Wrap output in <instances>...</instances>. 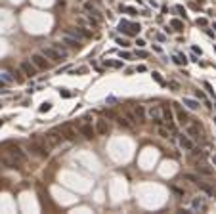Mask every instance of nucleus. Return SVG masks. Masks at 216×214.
Here are the masks:
<instances>
[{
  "mask_svg": "<svg viewBox=\"0 0 216 214\" xmlns=\"http://www.w3.org/2000/svg\"><path fill=\"white\" fill-rule=\"evenodd\" d=\"M197 2H199V4H203V2H205V0H197Z\"/></svg>",
  "mask_w": 216,
  "mask_h": 214,
  "instance_id": "obj_47",
  "label": "nucleus"
},
{
  "mask_svg": "<svg viewBox=\"0 0 216 214\" xmlns=\"http://www.w3.org/2000/svg\"><path fill=\"white\" fill-rule=\"evenodd\" d=\"M105 65H107V67H115V69H119V67H122V61H109V59H105Z\"/></svg>",
  "mask_w": 216,
  "mask_h": 214,
  "instance_id": "obj_29",
  "label": "nucleus"
},
{
  "mask_svg": "<svg viewBox=\"0 0 216 214\" xmlns=\"http://www.w3.org/2000/svg\"><path fill=\"white\" fill-rule=\"evenodd\" d=\"M117 44L121 46V48H128V46H130V44H128V40H126V38H117Z\"/></svg>",
  "mask_w": 216,
  "mask_h": 214,
  "instance_id": "obj_32",
  "label": "nucleus"
},
{
  "mask_svg": "<svg viewBox=\"0 0 216 214\" xmlns=\"http://www.w3.org/2000/svg\"><path fill=\"white\" fill-rule=\"evenodd\" d=\"M78 132L82 134V136H84L86 140H92V138L96 136V130H94V128H92V126L88 124V122H86V124H80V128H78Z\"/></svg>",
  "mask_w": 216,
  "mask_h": 214,
  "instance_id": "obj_18",
  "label": "nucleus"
},
{
  "mask_svg": "<svg viewBox=\"0 0 216 214\" xmlns=\"http://www.w3.org/2000/svg\"><path fill=\"white\" fill-rule=\"evenodd\" d=\"M59 94L63 96V98H71V96H73L71 92H67V90H59Z\"/></svg>",
  "mask_w": 216,
  "mask_h": 214,
  "instance_id": "obj_38",
  "label": "nucleus"
},
{
  "mask_svg": "<svg viewBox=\"0 0 216 214\" xmlns=\"http://www.w3.org/2000/svg\"><path fill=\"white\" fill-rule=\"evenodd\" d=\"M184 180H187V182H193V183H201V182H203L199 174H185Z\"/></svg>",
  "mask_w": 216,
  "mask_h": 214,
  "instance_id": "obj_23",
  "label": "nucleus"
},
{
  "mask_svg": "<svg viewBox=\"0 0 216 214\" xmlns=\"http://www.w3.org/2000/svg\"><path fill=\"white\" fill-rule=\"evenodd\" d=\"M121 12H126V13H130V15H136V13H138V10H136V8H132V6H122V4H121Z\"/></svg>",
  "mask_w": 216,
  "mask_h": 214,
  "instance_id": "obj_28",
  "label": "nucleus"
},
{
  "mask_svg": "<svg viewBox=\"0 0 216 214\" xmlns=\"http://www.w3.org/2000/svg\"><path fill=\"white\" fill-rule=\"evenodd\" d=\"M40 54H44L46 59H52V61H61V59H65V57L69 56L67 50H65L61 44H57V42L56 44H52V46H44Z\"/></svg>",
  "mask_w": 216,
  "mask_h": 214,
  "instance_id": "obj_1",
  "label": "nucleus"
},
{
  "mask_svg": "<svg viewBox=\"0 0 216 214\" xmlns=\"http://www.w3.org/2000/svg\"><path fill=\"white\" fill-rule=\"evenodd\" d=\"M172 61L178 63V65H185V61H187V59H185V57H182V56H174V57H172Z\"/></svg>",
  "mask_w": 216,
  "mask_h": 214,
  "instance_id": "obj_30",
  "label": "nucleus"
},
{
  "mask_svg": "<svg viewBox=\"0 0 216 214\" xmlns=\"http://www.w3.org/2000/svg\"><path fill=\"white\" fill-rule=\"evenodd\" d=\"M170 27H172V29H176V31H184V21H180V19H172Z\"/></svg>",
  "mask_w": 216,
  "mask_h": 214,
  "instance_id": "obj_24",
  "label": "nucleus"
},
{
  "mask_svg": "<svg viewBox=\"0 0 216 214\" xmlns=\"http://www.w3.org/2000/svg\"><path fill=\"white\" fill-rule=\"evenodd\" d=\"M0 163L4 164V166H8V168H19V163L12 157V155H8V153H2V155H0Z\"/></svg>",
  "mask_w": 216,
  "mask_h": 214,
  "instance_id": "obj_14",
  "label": "nucleus"
},
{
  "mask_svg": "<svg viewBox=\"0 0 216 214\" xmlns=\"http://www.w3.org/2000/svg\"><path fill=\"white\" fill-rule=\"evenodd\" d=\"M176 12H180V13H182V15H184V19H185V10H184V8H182V6H176Z\"/></svg>",
  "mask_w": 216,
  "mask_h": 214,
  "instance_id": "obj_41",
  "label": "nucleus"
},
{
  "mask_svg": "<svg viewBox=\"0 0 216 214\" xmlns=\"http://www.w3.org/2000/svg\"><path fill=\"white\" fill-rule=\"evenodd\" d=\"M96 134H100V136H105V134L109 132V124H107V120H103V119H100V120H96Z\"/></svg>",
  "mask_w": 216,
  "mask_h": 214,
  "instance_id": "obj_17",
  "label": "nucleus"
},
{
  "mask_svg": "<svg viewBox=\"0 0 216 214\" xmlns=\"http://www.w3.org/2000/svg\"><path fill=\"white\" fill-rule=\"evenodd\" d=\"M132 113L136 115V119H138V122H144V120H146V109H144L142 105H134Z\"/></svg>",
  "mask_w": 216,
  "mask_h": 214,
  "instance_id": "obj_19",
  "label": "nucleus"
},
{
  "mask_svg": "<svg viewBox=\"0 0 216 214\" xmlns=\"http://www.w3.org/2000/svg\"><path fill=\"white\" fill-rule=\"evenodd\" d=\"M136 46H138V48H144V46H146V40H144V38H138V40H136Z\"/></svg>",
  "mask_w": 216,
  "mask_h": 214,
  "instance_id": "obj_37",
  "label": "nucleus"
},
{
  "mask_svg": "<svg viewBox=\"0 0 216 214\" xmlns=\"http://www.w3.org/2000/svg\"><path fill=\"white\" fill-rule=\"evenodd\" d=\"M86 19H88V23H90L92 27H100V23H102V21H100L98 17H94L92 13H88V15H86Z\"/></svg>",
  "mask_w": 216,
  "mask_h": 214,
  "instance_id": "obj_27",
  "label": "nucleus"
},
{
  "mask_svg": "<svg viewBox=\"0 0 216 214\" xmlns=\"http://www.w3.org/2000/svg\"><path fill=\"white\" fill-rule=\"evenodd\" d=\"M197 23H199V25H207V19L201 17V19H197Z\"/></svg>",
  "mask_w": 216,
  "mask_h": 214,
  "instance_id": "obj_45",
  "label": "nucleus"
},
{
  "mask_svg": "<svg viewBox=\"0 0 216 214\" xmlns=\"http://www.w3.org/2000/svg\"><path fill=\"white\" fill-rule=\"evenodd\" d=\"M0 107H2V103H0Z\"/></svg>",
  "mask_w": 216,
  "mask_h": 214,
  "instance_id": "obj_49",
  "label": "nucleus"
},
{
  "mask_svg": "<svg viewBox=\"0 0 216 214\" xmlns=\"http://www.w3.org/2000/svg\"><path fill=\"white\" fill-rule=\"evenodd\" d=\"M29 151H33L38 157H48L50 155V147L46 145V142H33V144H29Z\"/></svg>",
  "mask_w": 216,
  "mask_h": 214,
  "instance_id": "obj_5",
  "label": "nucleus"
},
{
  "mask_svg": "<svg viewBox=\"0 0 216 214\" xmlns=\"http://www.w3.org/2000/svg\"><path fill=\"white\" fill-rule=\"evenodd\" d=\"M117 122H119L121 126H124V128H132V126H134L132 122L126 119V117H117Z\"/></svg>",
  "mask_w": 216,
  "mask_h": 214,
  "instance_id": "obj_25",
  "label": "nucleus"
},
{
  "mask_svg": "<svg viewBox=\"0 0 216 214\" xmlns=\"http://www.w3.org/2000/svg\"><path fill=\"white\" fill-rule=\"evenodd\" d=\"M65 33H69V35H73V37H76V38H92V33L82 29V27H71V29H67Z\"/></svg>",
  "mask_w": 216,
  "mask_h": 214,
  "instance_id": "obj_13",
  "label": "nucleus"
},
{
  "mask_svg": "<svg viewBox=\"0 0 216 214\" xmlns=\"http://www.w3.org/2000/svg\"><path fill=\"white\" fill-rule=\"evenodd\" d=\"M2 124H4V120H0V126H2Z\"/></svg>",
  "mask_w": 216,
  "mask_h": 214,
  "instance_id": "obj_48",
  "label": "nucleus"
},
{
  "mask_svg": "<svg viewBox=\"0 0 216 214\" xmlns=\"http://www.w3.org/2000/svg\"><path fill=\"white\" fill-rule=\"evenodd\" d=\"M44 142H46V145H48L50 149H52V147H57V145L63 142V134L59 132V128H57V130H52V132L46 134Z\"/></svg>",
  "mask_w": 216,
  "mask_h": 214,
  "instance_id": "obj_4",
  "label": "nucleus"
},
{
  "mask_svg": "<svg viewBox=\"0 0 216 214\" xmlns=\"http://www.w3.org/2000/svg\"><path fill=\"white\" fill-rule=\"evenodd\" d=\"M205 88L209 90V94H210V96H214V90H212V86H210L209 82H207V84H205Z\"/></svg>",
  "mask_w": 216,
  "mask_h": 214,
  "instance_id": "obj_39",
  "label": "nucleus"
},
{
  "mask_svg": "<svg viewBox=\"0 0 216 214\" xmlns=\"http://www.w3.org/2000/svg\"><path fill=\"white\" fill-rule=\"evenodd\" d=\"M19 71H21L23 75H27L29 78H33V76L37 75V67H35V63L27 61V59H23V61L19 63Z\"/></svg>",
  "mask_w": 216,
  "mask_h": 214,
  "instance_id": "obj_7",
  "label": "nucleus"
},
{
  "mask_svg": "<svg viewBox=\"0 0 216 214\" xmlns=\"http://www.w3.org/2000/svg\"><path fill=\"white\" fill-rule=\"evenodd\" d=\"M151 76H153V78H155L157 82H159V84H165V80H163V76H161L159 73H151Z\"/></svg>",
  "mask_w": 216,
  "mask_h": 214,
  "instance_id": "obj_34",
  "label": "nucleus"
},
{
  "mask_svg": "<svg viewBox=\"0 0 216 214\" xmlns=\"http://www.w3.org/2000/svg\"><path fill=\"white\" fill-rule=\"evenodd\" d=\"M140 29H142L140 23H128V27L124 29V33H126V35H138Z\"/></svg>",
  "mask_w": 216,
  "mask_h": 214,
  "instance_id": "obj_21",
  "label": "nucleus"
},
{
  "mask_svg": "<svg viewBox=\"0 0 216 214\" xmlns=\"http://www.w3.org/2000/svg\"><path fill=\"white\" fill-rule=\"evenodd\" d=\"M121 57L122 59H130V54L128 52H121Z\"/></svg>",
  "mask_w": 216,
  "mask_h": 214,
  "instance_id": "obj_42",
  "label": "nucleus"
},
{
  "mask_svg": "<svg viewBox=\"0 0 216 214\" xmlns=\"http://www.w3.org/2000/svg\"><path fill=\"white\" fill-rule=\"evenodd\" d=\"M195 172H197L199 176H207V178L214 176V168L212 166H207V164H197L195 166Z\"/></svg>",
  "mask_w": 216,
  "mask_h": 214,
  "instance_id": "obj_16",
  "label": "nucleus"
},
{
  "mask_svg": "<svg viewBox=\"0 0 216 214\" xmlns=\"http://www.w3.org/2000/svg\"><path fill=\"white\" fill-rule=\"evenodd\" d=\"M170 105H174V109H176V119H178V122L182 126L185 124V122H187V120H189V117H187V113H185L184 109H182V107L178 105V103H170Z\"/></svg>",
  "mask_w": 216,
  "mask_h": 214,
  "instance_id": "obj_15",
  "label": "nucleus"
},
{
  "mask_svg": "<svg viewBox=\"0 0 216 214\" xmlns=\"http://www.w3.org/2000/svg\"><path fill=\"white\" fill-rule=\"evenodd\" d=\"M0 78H2V80L6 82V84H8V82H12V80H13V76H10V73H2V75H0Z\"/></svg>",
  "mask_w": 216,
  "mask_h": 214,
  "instance_id": "obj_33",
  "label": "nucleus"
},
{
  "mask_svg": "<svg viewBox=\"0 0 216 214\" xmlns=\"http://www.w3.org/2000/svg\"><path fill=\"white\" fill-rule=\"evenodd\" d=\"M2 147H6V149H8L6 153H8V155H12V157L15 159V161H17L19 164H25V163H27V153L23 151V149H21L19 145L10 144V142H8V144H4Z\"/></svg>",
  "mask_w": 216,
  "mask_h": 214,
  "instance_id": "obj_2",
  "label": "nucleus"
},
{
  "mask_svg": "<svg viewBox=\"0 0 216 214\" xmlns=\"http://www.w3.org/2000/svg\"><path fill=\"white\" fill-rule=\"evenodd\" d=\"M187 109H191V111H197L199 109V101L197 100H191V98H184V101H182Z\"/></svg>",
  "mask_w": 216,
  "mask_h": 214,
  "instance_id": "obj_20",
  "label": "nucleus"
},
{
  "mask_svg": "<svg viewBox=\"0 0 216 214\" xmlns=\"http://www.w3.org/2000/svg\"><path fill=\"white\" fill-rule=\"evenodd\" d=\"M146 115H147V117H149V119H151L157 126H159V124H163V115H161V107L151 105V107H149V109L146 111Z\"/></svg>",
  "mask_w": 216,
  "mask_h": 214,
  "instance_id": "obj_8",
  "label": "nucleus"
},
{
  "mask_svg": "<svg viewBox=\"0 0 216 214\" xmlns=\"http://www.w3.org/2000/svg\"><path fill=\"white\" fill-rule=\"evenodd\" d=\"M178 145L184 149V151H191V149L195 147V142H193L187 134H180L178 136Z\"/></svg>",
  "mask_w": 216,
  "mask_h": 214,
  "instance_id": "obj_11",
  "label": "nucleus"
},
{
  "mask_svg": "<svg viewBox=\"0 0 216 214\" xmlns=\"http://www.w3.org/2000/svg\"><path fill=\"white\" fill-rule=\"evenodd\" d=\"M195 96H197L199 100H205V94L201 92V90H195Z\"/></svg>",
  "mask_w": 216,
  "mask_h": 214,
  "instance_id": "obj_40",
  "label": "nucleus"
},
{
  "mask_svg": "<svg viewBox=\"0 0 216 214\" xmlns=\"http://www.w3.org/2000/svg\"><path fill=\"white\" fill-rule=\"evenodd\" d=\"M138 57H147V52H144V50H140V52H138Z\"/></svg>",
  "mask_w": 216,
  "mask_h": 214,
  "instance_id": "obj_43",
  "label": "nucleus"
},
{
  "mask_svg": "<svg viewBox=\"0 0 216 214\" xmlns=\"http://www.w3.org/2000/svg\"><path fill=\"white\" fill-rule=\"evenodd\" d=\"M31 61L35 63V67H37V69H42V71L50 69V63L46 61V56H44V54H35V56L31 57Z\"/></svg>",
  "mask_w": 216,
  "mask_h": 214,
  "instance_id": "obj_10",
  "label": "nucleus"
},
{
  "mask_svg": "<svg viewBox=\"0 0 216 214\" xmlns=\"http://www.w3.org/2000/svg\"><path fill=\"white\" fill-rule=\"evenodd\" d=\"M103 115H105V117H109V119H117V115H115L113 111H107V109L103 111Z\"/></svg>",
  "mask_w": 216,
  "mask_h": 214,
  "instance_id": "obj_36",
  "label": "nucleus"
},
{
  "mask_svg": "<svg viewBox=\"0 0 216 214\" xmlns=\"http://www.w3.org/2000/svg\"><path fill=\"white\" fill-rule=\"evenodd\" d=\"M0 88H6V82L2 80V78H0Z\"/></svg>",
  "mask_w": 216,
  "mask_h": 214,
  "instance_id": "obj_46",
  "label": "nucleus"
},
{
  "mask_svg": "<svg viewBox=\"0 0 216 214\" xmlns=\"http://www.w3.org/2000/svg\"><path fill=\"white\" fill-rule=\"evenodd\" d=\"M61 42L67 44L69 48H80V38L73 37V35H69V33H63V35H61Z\"/></svg>",
  "mask_w": 216,
  "mask_h": 214,
  "instance_id": "obj_12",
  "label": "nucleus"
},
{
  "mask_svg": "<svg viewBox=\"0 0 216 214\" xmlns=\"http://www.w3.org/2000/svg\"><path fill=\"white\" fill-rule=\"evenodd\" d=\"M157 132H159V136H161V138H168V134H170V130H168L166 126L159 124V126H157Z\"/></svg>",
  "mask_w": 216,
  "mask_h": 214,
  "instance_id": "obj_26",
  "label": "nucleus"
},
{
  "mask_svg": "<svg viewBox=\"0 0 216 214\" xmlns=\"http://www.w3.org/2000/svg\"><path fill=\"white\" fill-rule=\"evenodd\" d=\"M59 132L63 134V138H67V140H76V128L71 124V122L61 124L59 126Z\"/></svg>",
  "mask_w": 216,
  "mask_h": 214,
  "instance_id": "obj_9",
  "label": "nucleus"
},
{
  "mask_svg": "<svg viewBox=\"0 0 216 214\" xmlns=\"http://www.w3.org/2000/svg\"><path fill=\"white\" fill-rule=\"evenodd\" d=\"M184 130H185V134H187L193 142L203 140V128H201V124H199V122H191V119H189L184 124Z\"/></svg>",
  "mask_w": 216,
  "mask_h": 214,
  "instance_id": "obj_3",
  "label": "nucleus"
},
{
  "mask_svg": "<svg viewBox=\"0 0 216 214\" xmlns=\"http://www.w3.org/2000/svg\"><path fill=\"white\" fill-rule=\"evenodd\" d=\"M191 50H193V54H199V56H201V48H197V46H193Z\"/></svg>",
  "mask_w": 216,
  "mask_h": 214,
  "instance_id": "obj_44",
  "label": "nucleus"
},
{
  "mask_svg": "<svg viewBox=\"0 0 216 214\" xmlns=\"http://www.w3.org/2000/svg\"><path fill=\"white\" fill-rule=\"evenodd\" d=\"M197 185H199V187H201V189H203V191H205V193H207V195H209V197H212V195H214V187H210V185H207V183H205V182L197 183Z\"/></svg>",
  "mask_w": 216,
  "mask_h": 214,
  "instance_id": "obj_22",
  "label": "nucleus"
},
{
  "mask_svg": "<svg viewBox=\"0 0 216 214\" xmlns=\"http://www.w3.org/2000/svg\"><path fill=\"white\" fill-rule=\"evenodd\" d=\"M52 109V103H48V101H46V103H42V105H40V109H38V111H40V113H46V111H50Z\"/></svg>",
  "mask_w": 216,
  "mask_h": 214,
  "instance_id": "obj_31",
  "label": "nucleus"
},
{
  "mask_svg": "<svg viewBox=\"0 0 216 214\" xmlns=\"http://www.w3.org/2000/svg\"><path fill=\"white\" fill-rule=\"evenodd\" d=\"M128 23H130V21H126V19H122L121 23H119V31H124V29L128 27Z\"/></svg>",
  "mask_w": 216,
  "mask_h": 214,
  "instance_id": "obj_35",
  "label": "nucleus"
},
{
  "mask_svg": "<svg viewBox=\"0 0 216 214\" xmlns=\"http://www.w3.org/2000/svg\"><path fill=\"white\" fill-rule=\"evenodd\" d=\"M189 210L191 212H203V210H207V199L201 195L193 197L189 201Z\"/></svg>",
  "mask_w": 216,
  "mask_h": 214,
  "instance_id": "obj_6",
  "label": "nucleus"
}]
</instances>
